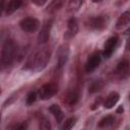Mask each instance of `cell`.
I'll return each instance as SVG.
<instances>
[{
  "label": "cell",
  "instance_id": "19",
  "mask_svg": "<svg viewBox=\"0 0 130 130\" xmlns=\"http://www.w3.org/2000/svg\"><path fill=\"white\" fill-rule=\"evenodd\" d=\"M63 5H64V2L63 1H52V2L49 3V5L47 7L48 8L47 11L50 12V13H53V12L59 10L60 8H62Z\"/></svg>",
  "mask_w": 130,
  "mask_h": 130
},
{
  "label": "cell",
  "instance_id": "17",
  "mask_svg": "<svg viewBox=\"0 0 130 130\" xmlns=\"http://www.w3.org/2000/svg\"><path fill=\"white\" fill-rule=\"evenodd\" d=\"M115 121H116V118L112 115H109V116H106L104 118H102L100 120V122L98 123V127L99 128H108V127H111L115 124Z\"/></svg>",
  "mask_w": 130,
  "mask_h": 130
},
{
  "label": "cell",
  "instance_id": "6",
  "mask_svg": "<svg viewBox=\"0 0 130 130\" xmlns=\"http://www.w3.org/2000/svg\"><path fill=\"white\" fill-rule=\"evenodd\" d=\"M20 28L25 32H35L40 27V21L36 17H24L19 21Z\"/></svg>",
  "mask_w": 130,
  "mask_h": 130
},
{
  "label": "cell",
  "instance_id": "12",
  "mask_svg": "<svg viewBox=\"0 0 130 130\" xmlns=\"http://www.w3.org/2000/svg\"><path fill=\"white\" fill-rule=\"evenodd\" d=\"M21 5H22L21 0H11V1H8L7 3L5 1H3L2 2V10L5 11V14L10 15V14L14 13Z\"/></svg>",
  "mask_w": 130,
  "mask_h": 130
},
{
  "label": "cell",
  "instance_id": "4",
  "mask_svg": "<svg viewBox=\"0 0 130 130\" xmlns=\"http://www.w3.org/2000/svg\"><path fill=\"white\" fill-rule=\"evenodd\" d=\"M113 77L118 80L126 79L130 76V61L127 59L121 60L115 67L112 73Z\"/></svg>",
  "mask_w": 130,
  "mask_h": 130
},
{
  "label": "cell",
  "instance_id": "26",
  "mask_svg": "<svg viewBox=\"0 0 130 130\" xmlns=\"http://www.w3.org/2000/svg\"><path fill=\"white\" fill-rule=\"evenodd\" d=\"M127 41H126V50L130 51V28L127 30Z\"/></svg>",
  "mask_w": 130,
  "mask_h": 130
},
{
  "label": "cell",
  "instance_id": "8",
  "mask_svg": "<svg viewBox=\"0 0 130 130\" xmlns=\"http://www.w3.org/2000/svg\"><path fill=\"white\" fill-rule=\"evenodd\" d=\"M69 59V46L64 44L58 49L57 53V70L62 71Z\"/></svg>",
  "mask_w": 130,
  "mask_h": 130
},
{
  "label": "cell",
  "instance_id": "22",
  "mask_svg": "<svg viewBox=\"0 0 130 130\" xmlns=\"http://www.w3.org/2000/svg\"><path fill=\"white\" fill-rule=\"evenodd\" d=\"M39 130H52L50 120L47 117H43L39 123Z\"/></svg>",
  "mask_w": 130,
  "mask_h": 130
},
{
  "label": "cell",
  "instance_id": "14",
  "mask_svg": "<svg viewBox=\"0 0 130 130\" xmlns=\"http://www.w3.org/2000/svg\"><path fill=\"white\" fill-rule=\"evenodd\" d=\"M119 99H120V95L118 92L116 91H112L108 94V96L106 98V100L104 101V107L105 109H112L114 108V106H116V104L119 102Z\"/></svg>",
  "mask_w": 130,
  "mask_h": 130
},
{
  "label": "cell",
  "instance_id": "3",
  "mask_svg": "<svg viewBox=\"0 0 130 130\" xmlns=\"http://www.w3.org/2000/svg\"><path fill=\"white\" fill-rule=\"evenodd\" d=\"M108 24H109V16L105 14L89 17L85 22V25L92 30H103L108 26Z\"/></svg>",
  "mask_w": 130,
  "mask_h": 130
},
{
  "label": "cell",
  "instance_id": "10",
  "mask_svg": "<svg viewBox=\"0 0 130 130\" xmlns=\"http://www.w3.org/2000/svg\"><path fill=\"white\" fill-rule=\"evenodd\" d=\"M51 28H52V20L49 19V20L45 21V23L42 25V27L39 31V35H38V43L39 44H45L49 41Z\"/></svg>",
  "mask_w": 130,
  "mask_h": 130
},
{
  "label": "cell",
  "instance_id": "27",
  "mask_svg": "<svg viewBox=\"0 0 130 130\" xmlns=\"http://www.w3.org/2000/svg\"><path fill=\"white\" fill-rule=\"evenodd\" d=\"M31 2H32L34 4H36V5H38V6H43L44 4L47 3L46 0H31Z\"/></svg>",
  "mask_w": 130,
  "mask_h": 130
},
{
  "label": "cell",
  "instance_id": "25",
  "mask_svg": "<svg viewBox=\"0 0 130 130\" xmlns=\"http://www.w3.org/2000/svg\"><path fill=\"white\" fill-rule=\"evenodd\" d=\"M101 103H102V98L100 96V98H99V99H96V100L94 101V103H93V104L91 105L90 109H91V110H95V109H98V108L100 107Z\"/></svg>",
  "mask_w": 130,
  "mask_h": 130
},
{
  "label": "cell",
  "instance_id": "20",
  "mask_svg": "<svg viewBox=\"0 0 130 130\" xmlns=\"http://www.w3.org/2000/svg\"><path fill=\"white\" fill-rule=\"evenodd\" d=\"M103 85H104V83H103L102 80H93V81L89 84V86H88V91H89L90 93L98 92L99 90L102 89Z\"/></svg>",
  "mask_w": 130,
  "mask_h": 130
},
{
  "label": "cell",
  "instance_id": "11",
  "mask_svg": "<svg viewBox=\"0 0 130 130\" xmlns=\"http://www.w3.org/2000/svg\"><path fill=\"white\" fill-rule=\"evenodd\" d=\"M117 45H118V37H116V36H113V37L109 38V39L106 41L105 45H104L103 56H104L105 58L109 59V58H110V57L113 55L114 51L116 50V47H117Z\"/></svg>",
  "mask_w": 130,
  "mask_h": 130
},
{
  "label": "cell",
  "instance_id": "7",
  "mask_svg": "<svg viewBox=\"0 0 130 130\" xmlns=\"http://www.w3.org/2000/svg\"><path fill=\"white\" fill-rule=\"evenodd\" d=\"M102 61V55L100 52H93L91 53L88 58L86 59V62L84 64V70L86 73H90L92 71H94L99 65L101 64Z\"/></svg>",
  "mask_w": 130,
  "mask_h": 130
},
{
  "label": "cell",
  "instance_id": "13",
  "mask_svg": "<svg viewBox=\"0 0 130 130\" xmlns=\"http://www.w3.org/2000/svg\"><path fill=\"white\" fill-rule=\"evenodd\" d=\"M78 32V23L77 20L74 17H71L67 21V30L65 32V38L66 39H71L76 36Z\"/></svg>",
  "mask_w": 130,
  "mask_h": 130
},
{
  "label": "cell",
  "instance_id": "24",
  "mask_svg": "<svg viewBox=\"0 0 130 130\" xmlns=\"http://www.w3.org/2000/svg\"><path fill=\"white\" fill-rule=\"evenodd\" d=\"M27 129V122L26 121H22L20 123H18L13 130H26Z\"/></svg>",
  "mask_w": 130,
  "mask_h": 130
},
{
  "label": "cell",
  "instance_id": "5",
  "mask_svg": "<svg viewBox=\"0 0 130 130\" xmlns=\"http://www.w3.org/2000/svg\"><path fill=\"white\" fill-rule=\"evenodd\" d=\"M58 89H59V86L55 82L45 83L38 89V95L41 100L47 101L52 96H54L58 92Z\"/></svg>",
  "mask_w": 130,
  "mask_h": 130
},
{
  "label": "cell",
  "instance_id": "9",
  "mask_svg": "<svg viewBox=\"0 0 130 130\" xmlns=\"http://www.w3.org/2000/svg\"><path fill=\"white\" fill-rule=\"evenodd\" d=\"M80 98V88L77 84H73L71 87L68 88L65 94V103L68 106H74L78 103Z\"/></svg>",
  "mask_w": 130,
  "mask_h": 130
},
{
  "label": "cell",
  "instance_id": "21",
  "mask_svg": "<svg viewBox=\"0 0 130 130\" xmlns=\"http://www.w3.org/2000/svg\"><path fill=\"white\" fill-rule=\"evenodd\" d=\"M81 5H82V1H79V0L69 1L67 5V9L69 12H75L81 7Z\"/></svg>",
  "mask_w": 130,
  "mask_h": 130
},
{
  "label": "cell",
  "instance_id": "16",
  "mask_svg": "<svg viewBox=\"0 0 130 130\" xmlns=\"http://www.w3.org/2000/svg\"><path fill=\"white\" fill-rule=\"evenodd\" d=\"M49 111H50V113L55 117V119H56V121H57L58 123L63 122V119H64V113H63L62 109H61L58 105H56V104L51 105L50 108H49Z\"/></svg>",
  "mask_w": 130,
  "mask_h": 130
},
{
  "label": "cell",
  "instance_id": "18",
  "mask_svg": "<svg viewBox=\"0 0 130 130\" xmlns=\"http://www.w3.org/2000/svg\"><path fill=\"white\" fill-rule=\"evenodd\" d=\"M76 122H77L76 117H69L65 121H63V123L60 126V130H71L75 126Z\"/></svg>",
  "mask_w": 130,
  "mask_h": 130
},
{
  "label": "cell",
  "instance_id": "23",
  "mask_svg": "<svg viewBox=\"0 0 130 130\" xmlns=\"http://www.w3.org/2000/svg\"><path fill=\"white\" fill-rule=\"evenodd\" d=\"M37 98H39V95H38V91H34V90L29 91V92L27 93L26 98H25V104H26V106H30V105H32V104L36 102Z\"/></svg>",
  "mask_w": 130,
  "mask_h": 130
},
{
  "label": "cell",
  "instance_id": "2",
  "mask_svg": "<svg viewBox=\"0 0 130 130\" xmlns=\"http://www.w3.org/2000/svg\"><path fill=\"white\" fill-rule=\"evenodd\" d=\"M17 50L18 49H17V47H16V45H15L13 40L7 39L3 43L2 49H1V58H0L2 69L7 68V67L12 65L14 59L16 58Z\"/></svg>",
  "mask_w": 130,
  "mask_h": 130
},
{
  "label": "cell",
  "instance_id": "15",
  "mask_svg": "<svg viewBox=\"0 0 130 130\" xmlns=\"http://www.w3.org/2000/svg\"><path fill=\"white\" fill-rule=\"evenodd\" d=\"M129 23H130V11H125L117 19V21H116V28L117 29H122L125 26H127Z\"/></svg>",
  "mask_w": 130,
  "mask_h": 130
},
{
  "label": "cell",
  "instance_id": "1",
  "mask_svg": "<svg viewBox=\"0 0 130 130\" xmlns=\"http://www.w3.org/2000/svg\"><path fill=\"white\" fill-rule=\"evenodd\" d=\"M52 51L50 48H42L35 52L31 57L27 59L25 64V69L31 71H42L50 61Z\"/></svg>",
  "mask_w": 130,
  "mask_h": 130
}]
</instances>
